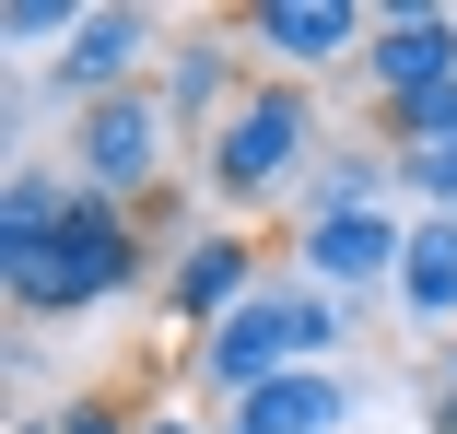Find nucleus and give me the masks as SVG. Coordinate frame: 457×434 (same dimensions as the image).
I'll return each instance as SVG.
<instances>
[{
	"label": "nucleus",
	"instance_id": "1",
	"mask_svg": "<svg viewBox=\"0 0 457 434\" xmlns=\"http://www.w3.org/2000/svg\"><path fill=\"white\" fill-rule=\"evenodd\" d=\"M141 271H153L141 212L71 188V212H59V235H47L36 258H0V294H12V317H95V305L141 294Z\"/></svg>",
	"mask_w": 457,
	"mask_h": 434
},
{
	"label": "nucleus",
	"instance_id": "2",
	"mask_svg": "<svg viewBox=\"0 0 457 434\" xmlns=\"http://www.w3.org/2000/svg\"><path fill=\"white\" fill-rule=\"evenodd\" d=\"M340 340H352V305L328 294V282H258L212 340H188V364L223 388V399H246V388H270V376H294V364H328L340 353Z\"/></svg>",
	"mask_w": 457,
	"mask_h": 434
},
{
	"label": "nucleus",
	"instance_id": "3",
	"mask_svg": "<svg viewBox=\"0 0 457 434\" xmlns=\"http://www.w3.org/2000/svg\"><path fill=\"white\" fill-rule=\"evenodd\" d=\"M305 153H317V106H305V82H270V71H258L246 95H235V118L212 129L200 177H212V200L258 212V200L305 188Z\"/></svg>",
	"mask_w": 457,
	"mask_h": 434
},
{
	"label": "nucleus",
	"instance_id": "4",
	"mask_svg": "<svg viewBox=\"0 0 457 434\" xmlns=\"http://www.w3.org/2000/svg\"><path fill=\"white\" fill-rule=\"evenodd\" d=\"M164 141H176V118H164L153 82H141V95L82 106V118H71V188H95V200H118V212H153V188H164Z\"/></svg>",
	"mask_w": 457,
	"mask_h": 434
},
{
	"label": "nucleus",
	"instance_id": "5",
	"mask_svg": "<svg viewBox=\"0 0 457 434\" xmlns=\"http://www.w3.org/2000/svg\"><path fill=\"white\" fill-rule=\"evenodd\" d=\"M294 258H305V282H328L340 305L352 294H399V258H411V223L399 212H317V223H294Z\"/></svg>",
	"mask_w": 457,
	"mask_h": 434
},
{
	"label": "nucleus",
	"instance_id": "6",
	"mask_svg": "<svg viewBox=\"0 0 457 434\" xmlns=\"http://www.w3.org/2000/svg\"><path fill=\"white\" fill-rule=\"evenodd\" d=\"M258 282H270V271H258V235H188V246H176V271H164V329L212 340Z\"/></svg>",
	"mask_w": 457,
	"mask_h": 434
},
{
	"label": "nucleus",
	"instance_id": "7",
	"mask_svg": "<svg viewBox=\"0 0 457 434\" xmlns=\"http://www.w3.org/2000/svg\"><path fill=\"white\" fill-rule=\"evenodd\" d=\"M141 47H153V24L129 13V0H95V13H82V36L47 59V71H59V95H71V118H82V106H106V95H141Z\"/></svg>",
	"mask_w": 457,
	"mask_h": 434
},
{
	"label": "nucleus",
	"instance_id": "8",
	"mask_svg": "<svg viewBox=\"0 0 457 434\" xmlns=\"http://www.w3.org/2000/svg\"><path fill=\"white\" fill-rule=\"evenodd\" d=\"M363 82L399 106V95H434V82H457V13H422V0H399V13H376V36H363Z\"/></svg>",
	"mask_w": 457,
	"mask_h": 434
},
{
	"label": "nucleus",
	"instance_id": "9",
	"mask_svg": "<svg viewBox=\"0 0 457 434\" xmlns=\"http://www.w3.org/2000/svg\"><path fill=\"white\" fill-rule=\"evenodd\" d=\"M235 36L258 59H282V71H317V59H352L363 36H376V13H363V0H258Z\"/></svg>",
	"mask_w": 457,
	"mask_h": 434
},
{
	"label": "nucleus",
	"instance_id": "10",
	"mask_svg": "<svg viewBox=\"0 0 457 434\" xmlns=\"http://www.w3.org/2000/svg\"><path fill=\"white\" fill-rule=\"evenodd\" d=\"M235 422H246V434H340V422H352V376H340V364H294V376L246 388Z\"/></svg>",
	"mask_w": 457,
	"mask_h": 434
},
{
	"label": "nucleus",
	"instance_id": "11",
	"mask_svg": "<svg viewBox=\"0 0 457 434\" xmlns=\"http://www.w3.org/2000/svg\"><path fill=\"white\" fill-rule=\"evenodd\" d=\"M399 317H411V329H445V340H457V223H445V212H411V258H399Z\"/></svg>",
	"mask_w": 457,
	"mask_h": 434
},
{
	"label": "nucleus",
	"instance_id": "12",
	"mask_svg": "<svg viewBox=\"0 0 457 434\" xmlns=\"http://www.w3.org/2000/svg\"><path fill=\"white\" fill-rule=\"evenodd\" d=\"M153 95H164V118H176V129H223V118H235V95H246V82H235V47H176V71L153 82Z\"/></svg>",
	"mask_w": 457,
	"mask_h": 434
},
{
	"label": "nucleus",
	"instance_id": "13",
	"mask_svg": "<svg viewBox=\"0 0 457 434\" xmlns=\"http://www.w3.org/2000/svg\"><path fill=\"white\" fill-rule=\"evenodd\" d=\"M59 212H71V177H59V164H12V177H0V258H36L59 235Z\"/></svg>",
	"mask_w": 457,
	"mask_h": 434
},
{
	"label": "nucleus",
	"instance_id": "14",
	"mask_svg": "<svg viewBox=\"0 0 457 434\" xmlns=\"http://www.w3.org/2000/svg\"><path fill=\"white\" fill-rule=\"evenodd\" d=\"M387 188H399V153H328L305 177V223L317 212H387Z\"/></svg>",
	"mask_w": 457,
	"mask_h": 434
},
{
	"label": "nucleus",
	"instance_id": "15",
	"mask_svg": "<svg viewBox=\"0 0 457 434\" xmlns=\"http://www.w3.org/2000/svg\"><path fill=\"white\" fill-rule=\"evenodd\" d=\"M387 141H399V153L457 141V82H434V95H399V106H387Z\"/></svg>",
	"mask_w": 457,
	"mask_h": 434
},
{
	"label": "nucleus",
	"instance_id": "16",
	"mask_svg": "<svg viewBox=\"0 0 457 434\" xmlns=\"http://www.w3.org/2000/svg\"><path fill=\"white\" fill-rule=\"evenodd\" d=\"M0 36H12V47H71V36H82V0H12Z\"/></svg>",
	"mask_w": 457,
	"mask_h": 434
},
{
	"label": "nucleus",
	"instance_id": "17",
	"mask_svg": "<svg viewBox=\"0 0 457 434\" xmlns=\"http://www.w3.org/2000/svg\"><path fill=\"white\" fill-rule=\"evenodd\" d=\"M399 188H411L422 212H445V223H457V141H434V153H399Z\"/></svg>",
	"mask_w": 457,
	"mask_h": 434
},
{
	"label": "nucleus",
	"instance_id": "18",
	"mask_svg": "<svg viewBox=\"0 0 457 434\" xmlns=\"http://www.w3.org/2000/svg\"><path fill=\"white\" fill-rule=\"evenodd\" d=\"M47 434H141V411H129L118 388H82V399H71V411L47 422Z\"/></svg>",
	"mask_w": 457,
	"mask_h": 434
},
{
	"label": "nucleus",
	"instance_id": "19",
	"mask_svg": "<svg viewBox=\"0 0 457 434\" xmlns=\"http://www.w3.org/2000/svg\"><path fill=\"white\" fill-rule=\"evenodd\" d=\"M141 434H223V422H188V411H141Z\"/></svg>",
	"mask_w": 457,
	"mask_h": 434
},
{
	"label": "nucleus",
	"instance_id": "20",
	"mask_svg": "<svg viewBox=\"0 0 457 434\" xmlns=\"http://www.w3.org/2000/svg\"><path fill=\"white\" fill-rule=\"evenodd\" d=\"M434 399H457V340H445V388H434Z\"/></svg>",
	"mask_w": 457,
	"mask_h": 434
},
{
	"label": "nucleus",
	"instance_id": "21",
	"mask_svg": "<svg viewBox=\"0 0 457 434\" xmlns=\"http://www.w3.org/2000/svg\"><path fill=\"white\" fill-rule=\"evenodd\" d=\"M434 434H457V399H434Z\"/></svg>",
	"mask_w": 457,
	"mask_h": 434
}]
</instances>
